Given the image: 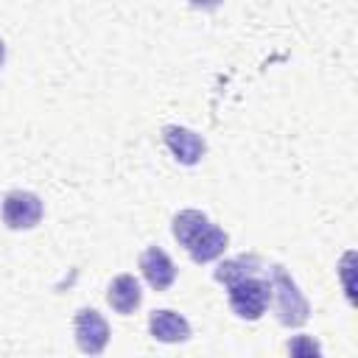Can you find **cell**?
<instances>
[{
	"instance_id": "6da1fadb",
	"label": "cell",
	"mask_w": 358,
	"mask_h": 358,
	"mask_svg": "<svg viewBox=\"0 0 358 358\" xmlns=\"http://www.w3.org/2000/svg\"><path fill=\"white\" fill-rule=\"evenodd\" d=\"M215 280L227 285V296L232 310L241 319H260L268 308L271 288L268 280L257 277V260L255 257H235L215 268Z\"/></svg>"
},
{
	"instance_id": "7a4b0ae2",
	"label": "cell",
	"mask_w": 358,
	"mask_h": 358,
	"mask_svg": "<svg viewBox=\"0 0 358 358\" xmlns=\"http://www.w3.org/2000/svg\"><path fill=\"white\" fill-rule=\"evenodd\" d=\"M268 288H271V296H274L277 319H280L285 327H299V324L308 322L310 305H308V299L302 296V291H299V285L294 282V277H291L282 266H271V268H268Z\"/></svg>"
},
{
	"instance_id": "3957f363",
	"label": "cell",
	"mask_w": 358,
	"mask_h": 358,
	"mask_svg": "<svg viewBox=\"0 0 358 358\" xmlns=\"http://www.w3.org/2000/svg\"><path fill=\"white\" fill-rule=\"evenodd\" d=\"M42 199L31 190H11L3 199V221L8 229H34L42 221Z\"/></svg>"
},
{
	"instance_id": "277c9868",
	"label": "cell",
	"mask_w": 358,
	"mask_h": 358,
	"mask_svg": "<svg viewBox=\"0 0 358 358\" xmlns=\"http://www.w3.org/2000/svg\"><path fill=\"white\" fill-rule=\"evenodd\" d=\"M76 344L84 355H101L109 344V324L106 319L92 310V308H81L76 313Z\"/></svg>"
},
{
	"instance_id": "5b68a950",
	"label": "cell",
	"mask_w": 358,
	"mask_h": 358,
	"mask_svg": "<svg viewBox=\"0 0 358 358\" xmlns=\"http://www.w3.org/2000/svg\"><path fill=\"white\" fill-rule=\"evenodd\" d=\"M162 140H165V145L171 148V154L182 165H196L207 151L204 137L196 134L193 129H185V126H165L162 129Z\"/></svg>"
},
{
	"instance_id": "8992f818",
	"label": "cell",
	"mask_w": 358,
	"mask_h": 358,
	"mask_svg": "<svg viewBox=\"0 0 358 358\" xmlns=\"http://www.w3.org/2000/svg\"><path fill=\"white\" fill-rule=\"evenodd\" d=\"M140 271H143V277L148 280V285L154 291H165L176 280V266L168 257V252L159 249V246H148L140 255Z\"/></svg>"
},
{
	"instance_id": "52a82bcc",
	"label": "cell",
	"mask_w": 358,
	"mask_h": 358,
	"mask_svg": "<svg viewBox=\"0 0 358 358\" xmlns=\"http://www.w3.org/2000/svg\"><path fill=\"white\" fill-rule=\"evenodd\" d=\"M148 330L162 344H179L190 338V324L176 310H154L148 319Z\"/></svg>"
},
{
	"instance_id": "ba28073f",
	"label": "cell",
	"mask_w": 358,
	"mask_h": 358,
	"mask_svg": "<svg viewBox=\"0 0 358 358\" xmlns=\"http://www.w3.org/2000/svg\"><path fill=\"white\" fill-rule=\"evenodd\" d=\"M143 299V291H140V282L134 274H117L112 282H109V291H106V302L117 310V313H131L137 310Z\"/></svg>"
},
{
	"instance_id": "9c48e42d",
	"label": "cell",
	"mask_w": 358,
	"mask_h": 358,
	"mask_svg": "<svg viewBox=\"0 0 358 358\" xmlns=\"http://www.w3.org/2000/svg\"><path fill=\"white\" fill-rule=\"evenodd\" d=\"M227 243H229V235H227L221 227L210 224V227L187 246V255H190L193 263H210V260H215L218 255H224Z\"/></svg>"
},
{
	"instance_id": "30bf717a",
	"label": "cell",
	"mask_w": 358,
	"mask_h": 358,
	"mask_svg": "<svg viewBox=\"0 0 358 358\" xmlns=\"http://www.w3.org/2000/svg\"><path fill=\"white\" fill-rule=\"evenodd\" d=\"M210 224H213V221H210L201 210H182V213L173 215V238L187 249Z\"/></svg>"
},
{
	"instance_id": "8fae6325",
	"label": "cell",
	"mask_w": 358,
	"mask_h": 358,
	"mask_svg": "<svg viewBox=\"0 0 358 358\" xmlns=\"http://www.w3.org/2000/svg\"><path fill=\"white\" fill-rule=\"evenodd\" d=\"M288 358H324V355L313 336L299 333V336H291L288 341Z\"/></svg>"
},
{
	"instance_id": "7c38bea8",
	"label": "cell",
	"mask_w": 358,
	"mask_h": 358,
	"mask_svg": "<svg viewBox=\"0 0 358 358\" xmlns=\"http://www.w3.org/2000/svg\"><path fill=\"white\" fill-rule=\"evenodd\" d=\"M352 252H347L344 255V266H341V271H344V285H347V296H350V302H352V280H350V263H352Z\"/></svg>"
},
{
	"instance_id": "4fadbf2b",
	"label": "cell",
	"mask_w": 358,
	"mask_h": 358,
	"mask_svg": "<svg viewBox=\"0 0 358 358\" xmlns=\"http://www.w3.org/2000/svg\"><path fill=\"white\" fill-rule=\"evenodd\" d=\"M3 59H6V45H3V39H0V67H3Z\"/></svg>"
}]
</instances>
